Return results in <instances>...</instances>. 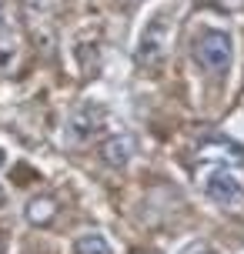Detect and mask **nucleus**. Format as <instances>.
<instances>
[{
	"label": "nucleus",
	"mask_w": 244,
	"mask_h": 254,
	"mask_svg": "<svg viewBox=\"0 0 244 254\" xmlns=\"http://www.w3.org/2000/svg\"><path fill=\"white\" fill-rule=\"evenodd\" d=\"M101 157L111 167H124L130 161V140L127 137H107L101 144Z\"/></svg>",
	"instance_id": "20e7f679"
},
{
	"label": "nucleus",
	"mask_w": 244,
	"mask_h": 254,
	"mask_svg": "<svg viewBox=\"0 0 244 254\" xmlns=\"http://www.w3.org/2000/svg\"><path fill=\"white\" fill-rule=\"evenodd\" d=\"M0 167H3V151H0Z\"/></svg>",
	"instance_id": "1a4fd4ad"
},
{
	"label": "nucleus",
	"mask_w": 244,
	"mask_h": 254,
	"mask_svg": "<svg viewBox=\"0 0 244 254\" xmlns=\"http://www.w3.org/2000/svg\"><path fill=\"white\" fill-rule=\"evenodd\" d=\"M194 61L207 74H224L231 67V37L224 30H204L194 40Z\"/></svg>",
	"instance_id": "f257e3e1"
},
{
	"label": "nucleus",
	"mask_w": 244,
	"mask_h": 254,
	"mask_svg": "<svg viewBox=\"0 0 244 254\" xmlns=\"http://www.w3.org/2000/svg\"><path fill=\"white\" fill-rule=\"evenodd\" d=\"M74 251L77 254H111V244L104 241V234H80Z\"/></svg>",
	"instance_id": "0eeeda50"
},
{
	"label": "nucleus",
	"mask_w": 244,
	"mask_h": 254,
	"mask_svg": "<svg viewBox=\"0 0 244 254\" xmlns=\"http://www.w3.org/2000/svg\"><path fill=\"white\" fill-rule=\"evenodd\" d=\"M0 204H3V190H0Z\"/></svg>",
	"instance_id": "9d476101"
},
{
	"label": "nucleus",
	"mask_w": 244,
	"mask_h": 254,
	"mask_svg": "<svg viewBox=\"0 0 244 254\" xmlns=\"http://www.w3.org/2000/svg\"><path fill=\"white\" fill-rule=\"evenodd\" d=\"M54 217H57L54 197H34V201L27 204V221H30V224H51Z\"/></svg>",
	"instance_id": "39448f33"
},
{
	"label": "nucleus",
	"mask_w": 244,
	"mask_h": 254,
	"mask_svg": "<svg viewBox=\"0 0 244 254\" xmlns=\"http://www.w3.org/2000/svg\"><path fill=\"white\" fill-rule=\"evenodd\" d=\"M13 61H17V44L13 40H0V70L13 67Z\"/></svg>",
	"instance_id": "6e6552de"
},
{
	"label": "nucleus",
	"mask_w": 244,
	"mask_h": 254,
	"mask_svg": "<svg viewBox=\"0 0 244 254\" xmlns=\"http://www.w3.org/2000/svg\"><path fill=\"white\" fill-rule=\"evenodd\" d=\"M94 121H97V111L94 107H84L74 121H70V127H67V140H74V144H80L84 137H90V127H94Z\"/></svg>",
	"instance_id": "423d86ee"
},
{
	"label": "nucleus",
	"mask_w": 244,
	"mask_h": 254,
	"mask_svg": "<svg viewBox=\"0 0 244 254\" xmlns=\"http://www.w3.org/2000/svg\"><path fill=\"white\" fill-rule=\"evenodd\" d=\"M204 194L221 207H234V204L244 201V184L228 167H211L204 174Z\"/></svg>",
	"instance_id": "f03ea898"
},
{
	"label": "nucleus",
	"mask_w": 244,
	"mask_h": 254,
	"mask_svg": "<svg viewBox=\"0 0 244 254\" xmlns=\"http://www.w3.org/2000/svg\"><path fill=\"white\" fill-rule=\"evenodd\" d=\"M167 24L164 17H157L154 24H147V30L141 34V44H137V64L141 67H157V64L167 57Z\"/></svg>",
	"instance_id": "7ed1b4c3"
}]
</instances>
